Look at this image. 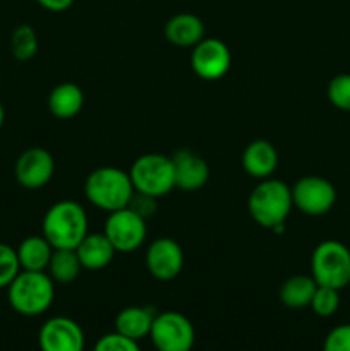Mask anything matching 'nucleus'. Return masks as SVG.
Here are the masks:
<instances>
[{"instance_id":"1","label":"nucleus","mask_w":350,"mask_h":351,"mask_svg":"<svg viewBox=\"0 0 350 351\" xmlns=\"http://www.w3.org/2000/svg\"><path fill=\"white\" fill-rule=\"evenodd\" d=\"M292 208V187L271 177L259 180L247 201L250 218L259 226L273 232H281Z\"/></svg>"},{"instance_id":"2","label":"nucleus","mask_w":350,"mask_h":351,"mask_svg":"<svg viewBox=\"0 0 350 351\" xmlns=\"http://www.w3.org/2000/svg\"><path fill=\"white\" fill-rule=\"evenodd\" d=\"M43 237L54 249H72L88 235V215L79 202L65 199L48 208L41 223Z\"/></svg>"},{"instance_id":"3","label":"nucleus","mask_w":350,"mask_h":351,"mask_svg":"<svg viewBox=\"0 0 350 351\" xmlns=\"http://www.w3.org/2000/svg\"><path fill=\"white\" fill-rule=\"evenodd\" d=\"M55 281L47 271H23L7 287V300L14 312L24 317L45 314L54 304Z\"/></svg>"},{"instance_id":"4","label":"nucleus","mask_w":350,"mask_h":351,"mask_svg":"<svg viewBox=\"0 0 350 351\" xmlns=\"http://www.w3.org/2000/svg\"><path fill=\"white\" fill-rule=\"evenodd\" d=\"M84 195L95 208L113 213L129 206L134 185L129 171L115 167H102L86 177Z\"/></svg>"},{"instance_id":"5","label":"nucleus","mask_w":350,"mask_h":351,"mask_svg":"<svg viewBox=\"0 0 350 351\" xmlns=\"http://www.w3.org/2000/svg\"><path fill=\"white\" fill-rule=\"evenodd\" d=\"M311 276L318 287L343 290L350 285V250L338 240H325L311 256Z\"/></svg>"},{"instance_id":"6","label":"nucleus","mask_w":350,"mask_h":351,"mask_svg":"<svg viewBox=\"0 0 350 351\" xmlns=\"http://www.w3.org/2000/svg\"><path fill=\"white\" fill-rule=\"evenodd\" d=\"M134 191L153 197H163L175 189L172 158L158 153H148L137 158L129 170Z\"/></svg>"},{"instance_id":"7","label":"nucleus","mask_w":350,"mask_h":351,"mask_svg":"<svg viewBox=\"0 0 350 351\" xmlns=\"http://www.w3.org/2000/svg\"><path fill=\"white\" fill-rule=\"evenodd\" d=\"M150 338L156 351H191L196 341L192 322L184 314L167 311L156 314Z\"/></svg>"},{"instance_id":"8","label":"nucleus","mask_w":350,"mask_h":351,"mask_svg":"<svg viewBox=\"0 0 350 351\" xmlns=\"http://www.w3.org/2000/svg\"><path fill=\"white\" fill-rule=\"evenodd\" d=\"M103 233L112 242L117 252L129 254L139 249L146 240V219L130 208L108 213Z\"/></svg>"},{"instance_id":"9","label":"nucleus","mask_w":350,"mask_h":351,"mask_svg":"<svg viewBox=\"0 0 350 351\" xmlns=\"http://www.w3.org/2000/svg\"><path fill=\"white\" fill-rule=\"evenodd\" d=\"M292 201L307 216H323L331 211L336 202V189L319 175H305L292 187Z\"/></svg>"},{"instance_id":"10","label":"nucleus","mask_w":350,"mask_h":351,"mask_svg":"<svg viewBox=\"0 0 350 351\" xmlns=\"http://www.w3.org/2000/svg\"><path fill=\"white\" fill-rule=\"evenodd\" d=\"M232 65V53L225 41L218 38H202L191 53V67L202 81H218Z\"/></svg>"},{"instance_id":"11","label":"nucleus","mask_w":350,"mask_h":351,"mask_svg":"<svg viewBox=\"0 0 350 351\" xmlns=\"http://www.w3.org/2000/svg\"><path fill=\"white\" fill-rule=\"evenodd\" d=\"M55 160L45 147H30L17 158L14 175L21 187L38 191L54 178Z\"/></svg>"},{"instance_id":"12","label":"nucleus","mask_w":350,"mask_h":351,"mask_svg":"<svg viewBox=\"0 0 350 351\" xmlns=\"http://www.w3.org/2000/svg\"><path fill=\"white\" fill-rule=\"evenodd\" d=\"M82 328L69 317H51L41 326L38 332V345L41 351H84Z\"/></svg>"},{"instance_id":"13","label":"nucleus","mask_w":350,"mask_h":351,"mask_svg":"<svg viewBox=\"0 0 350 351\" xmlns=\"http://www.w3.org/2000/svg\"><path fill=\"white\" fill-rule=\"evenodd\" d=\"M148 273L158 281H172L182 273L184 267V250L174 239H156L146 250Z\"/></svg>"},{"instance_id":"14","label":"nucleus","mask_w":350,"mask_h":351,"mask_svg":"<svg viewBox=\"0 0 350 351\" xmlns=\"http://www.w3.org/2000/svg\"><path fill=\"white\" fill-rule=\"evenodd\" d=\"M175 189L182 192H196L206 185L209 167L202 156L191 149H178L172 156Z\"/></svg>"},{"instance_id":"15","label":"nucleus","mask_w":350,"mask_h":351,"mask_svg":"<svg viewBox=\"0 0 350 351\" xmlns=\"http://www.w3.org/2000/svg\"><path fill=\"white\" fill-rule=\"evenodd\" d=\"M242 168L249 177L256 180H264L275 173L278 167L277 147L264 139H256L242 153Z\"/></svg>"},{"instance_id":"16","label":"nucleus","mask_w":350,"mask_h":351,"mask_svg":"<svg viewBox=\"0 0 350 351\" xmlns=\"http://www.w3.org/2000/svg\"><path fill=\"white\" fill-rule=\"evenodd\" d=\"M205 33L202 19L191 12L175 14L165 24V38L168 43L180 48H194L205 38Z\"/></svg>"},{"instance_id":"17","label":"nucleus","mask_w":350,"mask_h":351,"mask_svg":"<svg viewBox=\"0 0 350 351\" xmlns=\"http://www.w3.org/2000/svg\"><path fill=\"white\" fill-rule=\"evenodd\" d=\"M75 254L79 257L82 269L88 271H100L110 266V263L115 257L117 250L112 245L105 233H88L75 247Z\"/></svg>"},{"instance_id":"18","label":"nucleus","mask_w":350,"mask_h":351,"mask_svg":"<svg viewBox=\"0 0 350 351\" xmlns=\"http://www.w3.org/2000/svg\"><path fill=\"white\" fill-rule=\"evenodd\" d=\"M47 105L55 119H74L84 106V93L74 82H62L51 89Z\"/></svg>"},{"instance_id":"19","label":"nucleus","mask_w":350,"mask_h":351,"mask_svg":"<svg viewBox=\"0 0 350 351\" xmlns=\"http://www.w3.org/2000/svg\"><path fill=\"white\" fill-rule=\"evenodd\" d=\"M156 312L151 307H126L117 314L115 331L122 336L139 341L150 336Z\"/></svg>"},{"instance_id":"20","label":"nucleus","mask_w":350,"mask_h":351,"mask_svg":"<svg viewBox=\"0 0 350 351\" xmlns=\"http://www.w3.org/2000/svg\"><path fill=\"white\" fill-rule=\"evenodd\" d=\"M16 252L23 271H47L54 247L43 235H31L19 243Z\"/></svg>"},{"instance_id":"21","label":"nucleus","mask_w":350,"mask_h":351,"mask_svg":"<svg viewBox=\"0 0 350 351\" xmlns=\"http://www.w3.org/2000/svg\"><path fill=\"white\" fill-rule=\"evenodd\" d=\"M316 288H318V283L314 281V278L297 274V276H290L281 283L278 297L285 307L304 308L311 305Z\"/></svg>"},{"instance_id":"22","label":"nucleus","mask_w":350,"mask_h":351,"mask_svg":"<svg viewBox=\"0 0 350 351\" xmlns=\"http://www.w3.org/2000/svg\"><path fill=\"white\" fill-rule=\"evenodd\" d=\"M82 266L75 250L72 249H54L51 259L48 263L47 273L55 283L71 285L81 274Z\"/></svg>"},{"instance_id":"23","label":"nucleus","mask_w":350,"mask_h":351,"mask_svg":"<svg viewBox=\"0 0 350 351\" xmlns=\"http://www.w3.org/2000/svg\"><path fill=\"white\" fill-rule=\"evenodd\" d=\"M10 51L21 62L31 60L38 51V34L30 24H19L10 34Z\"/></svg>"},{"instance_id":"24","label":"nucleus","mask_w":350,"mask_h":351,"mask_svg":"<svg viewBox=\"0 0 350 351\" xmlns=\"http://www.w3.org/2000/svg\"><path fill=\"white\" fill-rule=\"evenodd\" d=\"M309 307L319 317H331L340 308V290L328 287H318Z\"/></svg>"},{"instance_id":"25","label":"nucleus","mask_w":350,"mask_h":351,"mask_svg":"<svg viewBox=\"0 0 350 351\" xmlns=\"http://www.w3.org/2000/svg\"><path fill=\"white\" fill-rule=\"evenodd\" d=\"M326 96L335 108L350 112V74H338L328 82Z\"/></svg>"},{"instance_id":"26","label":"nucleus","mask_w":350,"mask_h":351,"mask_svg":"<svg viewBox=\"0 0 350 351\" xmlns=\"http://www.w3.org/2000/svg\"><path fill=\"white\" fill-rule=\"evenodd\" d=\"M21 273V264L16 249L0 242V290L9 287Z\"/></svg>"},{"instance_id":"27","label":"nucleus","mask_w":350,"mask_h":351,"mask_svg":"<svg viewBox=\"0 0 350 351\" xmlns=\"http://www.w3.org/2000/svg\"><path fill=\"white\" fill-rule=\"evenodd\" d=\"M93 351H141L139 345L134 339L122 336L120 332H110V335L102 336L96 341Z\"/></svg>"},{"instance_id":"28","label":"nucleus","mask_w":350,"mask_h":351,"mask_svg":"<svg viewBox=\"0 0 350 351\" xmlns=\"http://www.w3.org/2000/svg\"><path fill=\"white\" fill-rule=\"evenodd\" d=\"M323 351H350V324H340L326 335Z\"/></svg>"},{"instance_id":"29","label":"nucleus","mask_w":350,"mask_h":351,"mask_svg":"<svg viewBox=\"0 0 350 351\" xmlns=\"http://www.w3.org/2000/svg\"><path fill=\"white\" fill-rule=\"evenodd\" d=\"M127 208H130L134 213H137L141 218H144L148 221V219L153 218V216L156 215L158 202H156V197H153V195H148V194H143V192L134 191V195L132 199H130Z\"/></svg>"},{"instance_id":"30","label":"nucleus","mask_w":350,"mask_h":351,"mask_svg":"<svg viewBox=\"0 0 350 351\" xmlns=\"http://www.w3.org/2000/svg\"><path fill=\"white\" fill-rule=\"evenodd\" d=\"M36 2L48 12H64L74 3V0H36Z\"/></svg>"},{"instance_id":"31","label":"nucleus","mask_w":350,"mask_h":351,"mask_svg":"<svg viewBox=\"0 0 350 351\" xmlns=\"http://www.w3.org/2000/svg\"><path fill=\"white\" fill-rule=\"evenodd\" d=\"M3 122H5V110H3V105L0 103V129H2Z\"/></svg>"},{"instance_id":"32","label":"nucleus","mask_w":350,"mask_h":351,"mask_svg":"<svg viewBox=\"0 0 350 351\" xmlns=\"http://www.w3.org/2000/svg\"><path fill=\"white\" fill-rule=\"evenodd\" d=\"M0 86H2V82H0Z\"/></svg>"}]
</instances>
